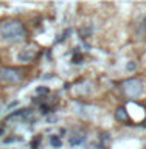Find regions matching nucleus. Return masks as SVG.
I'll return each mask as SVG.
<instances>
[{
	"label": "nucleus",
	"instance_id": "nucleus-6",
	"mask_svg": "<svg viewBox=\"0 0 146 149\" xmlns=\"http://www.w3.org/2000/svg\"><path fill=\"white\" fill-rule=\"evenodd\" d=\"M115 118L120 121V123H129V113H128V110L124 109V107H118L115 112Z\"/></svg>",
	"mask_w": 146,
	"mask_h": 149
},
{
	"label": "nucleus",
	"instance_id": "nucleus-7",
	"mask_svg": "<svg viewBox=\"0 0 146 149\" xmlns=\"http://www.w3.org/2000/svg\"><path fill=\"white\" fill-rule=\"evenodd\" d=\"M50 144H51V146H54V148H61L62 141H61V138H58V137H51L50 138Z\"/></svg>",
	"mask_w": 146,
	"mask_h": 149
},
{
	"label": "nucleus",
	"instance_id": "nucleus-3",
	"mask_svg": "<svg viewBox=\"0 0 146 149\" xmlns=\"http://www.w3.org/2000/svg\"><path fill=\"white\" fill-rule=\"evenodd\" d=\"M25 79V70L19 67H0V82L17 84Z\"/></svg>",
	"mask_w": 146,
	"mask_h": 149
},
{
	"label": "nucleus",
	"instance_id": "nucleus-1",
	"mask_svg": "<svg viewBox=\"0 0 146 149\" xmlns=\"http://www.w3.org/2000/svg\"><path fill=\"white\" fill-rule=\"evenodd\" d=\"M0 36L9 44H19L28 37V30L19 19H8L0 25Z\"/></svg>",
	"mask_w": 146,
	"mask_h": 149
},
{
	"label": "nucleus",
	"instance_id": "nucleus-4",
	"mask_svg": "<svg viewBox=\"0 0 146 149\" xmlns=\"http://www.w3.org/2000/svg\"><path fill=\"white\" fill-rule=\"evenodd\" d=\"M37 54V48L34 45H28L27 48L20 50V53L17 54L19 62H33V59L36 58Z\"/></svg>",
	"mask_w": 146,
	"mask_h": 149
},
{
	"label": "nucleus",
	"instance_id": "nucleus-9",
	"mask_svg": "<svg viewBox=\"0 0 146 149\" xmlns=\"http://www.w3.org/2000/svg\"><path fill=\"white\" fill-rule=\"evenodd\" d=\"M3 130H5L3 127H0V135H3Z\"/></svg>",
	"mask_w": 146,
	"mask_h": 149
},
{
	"label": "nucleus",
	"instance_id": "nucleus-2",
	"mask_svg": "<svg viewBox=\"0 0 146 149\" xmlns=\"http://www.w3.org/2000/svg\"><path fill=\"white\" fill-rule=\"evenodd\" d=\"M121 92H123V95L128 100H138L143 95L145 87H143V82L138 78H129L121 84Z\"/></svg>",
	"mask_w": 146,
	"mask_h": 149
},
{
	"label": "nucleus",
	"instance_id": "nucleus-8",
	"mask_svg": "<svg viewBox=\"0 0 146 149\" xmlns=\"http://www.w3.org/2000/svg\"><path fill=\"white\" fill-rule=\"evenodd\" d=\"M134 68H137V64H135V62L128 64V70H134Z\"/></svg>",
	"mask_w": 146,
	"mask_h": 149
},
{
	"label": "nucleus",
	"instance_id": "nucleus-5",
	"mask_svg": "<svg viewBox=\"0 0 146 149\" xmlns=\"http://www.w3.org/2000/svg\"><path fill=\"white\" fill-rule=\"evenodd\" d=\"M84 140H86V134L81 132V130H76V132H73L72 137H70V144H72V146H78V144L84 143Z\"/></svg>",
	"mask_w": 146,
	"mask_h": 149
}]
</instances>
